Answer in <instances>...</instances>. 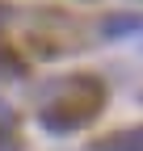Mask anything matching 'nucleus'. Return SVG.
I'll return each instance as SVG.
<instances>
[{"label": "nucleus", "mask_w": 143, "mask_h": 151, "mask_svg": "<svg viewBox=\"0 0 143 151\" xmlns=\"http://www.w3.org/2000/svg\"><path fill=\"white\" fill-rule=\"evenodd\" d=\"M9 118H13V113H9V109H4V105H0V122H9Z\"/></svg>", "instance_id": "nucleus-4"}, {"label": "nucleus", "mask_w": 143, "mask_h": 151, "mask_svg": "<svg viewBox=\"0 0 143 151\" xmlns=\"http://www.w3.org/2000/svg\"><path fill=\"white\" fill-rule=\"evenodd\" d=\"M101 109V84L97 80H72L59 84V97L42 105V126L46 130H76L93 122Z\"/></svg>", "instance_id": "nucleus-1"}, {"label": "nucleus", "mask_w": 143, "mask_h": 151, "mask_svg": "<svg viewBox=\"0 0 143 151\" xmlns=\"http://www.w3.org/2000/svg\"><path fill=\"white\" fill-rule=\"evenodd\" d=\"M101 151H143V126L139 130H122L110 143H101Z\"/></svg>", "instance_id": "nucleus-3"}, {"label": "nucleus", "mask_w": 143, "mask_h": 151, "mask_svg": "<svg viewBox=\"0 0 143 151\" xmlns=\"http://www.w3.org/2000/svg\"><path fill=\"white\" fill-rule=\"evenodd\" d=\"M135 29H143V17H139V13H114V17H105V21H101V34H105V38L135 34Z\"/></svg>", "instance_id": "nucleus-2"}]
</instances>
